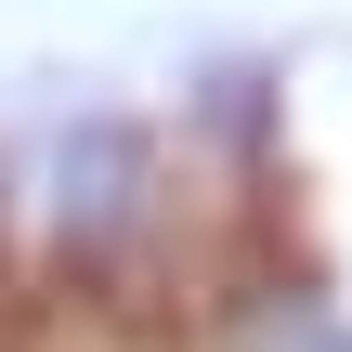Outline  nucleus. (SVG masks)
Wrapping results in <instances>:
<instances>
[{
	"label": "nucleus",
	"instance_id": "nucleus-1",
	"mask_svg": "<svg viewBox=\"0 0 352 352\" xmlns=\"http://www.w3.org/2000/svg\"><path fill=\"white\" fill-rule=\"evenodd\" d=\"M39 235H52L78 274L144 261V248L170 235V157H157L131 118H78V131H52V157H39Z\"/></svg>",
	"mask_w": 352,
	"mask_h": 352
},
{
	"label": "nucleus",
	"instance_id": "nucleus-2",
	"mask_svg": "<svg viewBox=\"0 0 352 352\" xmlns=\"http://www.w3.org/2000/svg\"><path fill=\"white\" fill-rule=\"evenodd\" d=\"M196 352H352V327L314 300V287H248V300L209 314V340H196Z\"/></svg>",
	"mask_w": 352,
	"mask_h": 352
}]
</instances>
